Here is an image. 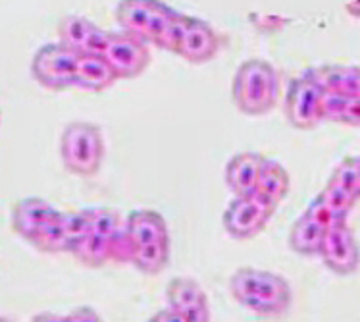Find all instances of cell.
I'll return each instance as SVG.
<instances>
[{
  "instance_id": "cell-7",
  "label": "cell",
  "mask_w": 360,
  "mask_h": 322,
  "mask_svg": "<svg viewBox=\"0 0 360 322\" xmlns=\"http://www.w3.org/2000/svg\"><path fill=\"white\" fill-rule=\"evenodd\" d=\"M322 85L302 73L289 83L285 97V118L297 130H312L322 122Z\"/></svg>"
},
{
  "instance_id": "cell-2",
  "label": "cell",
  "mask_w": 360,
  "mask_h": 322,
  "mask_svg": "<svg viewBox=\"0 0 360 322\" xmlns=\"http://www.w3.org/2000/svg\"><path fill=\"white\" fill-rule=\"evenodd\" d=\"M280 73L266 60L250 58L237 68L231 101L247 116H264L280 99Z\"/></svg>"
},
{
  "instance_id": "cell-30",
  "label": "cell",
  "mask_w": 360,
  "mask_h": 322,
  "mask_svg": "<svg viewBox=\"0 0 360 322\" xmlns=\"http://www.w3.org/2000/svg\"><path fill=\"white\" fill-rule=\"evenodd\" d=\"M0 120H2V112H0Z\"/></svg>"
},
{
  "instance_id": "cell-19",
  "label": "cell",
  "mask_w": 360,
  "mask_h": 322,
  "mask_svg": "<svg viewBox=\"0 0 360 322\" xmlns=\"http://www.w3.org/2000/svg\"><path fill=\"white\" fill-rule=\"evenodd\" d=\"M289 190H291L289 172L278 161H272V159L264 156L257 183L258 193L268 201H272L274 205H280L281 201L289 195Z\"/></svg>"
},
{
  "instance_id": "cell-23",
  "label": "cell",
  "mask_w": 360,
  "mask_h": 322,
  "mask_svg": "<svg viewBox=\"0 0 360 322\" xmlns=\"http://www.w3.org/2000/svg\"><path fill=\"white\" fill-rule=\"evenodd\" d=\"M31 245L41 253H49V255L68 253L66 232H64V224H62V211L35 235Z\"/></svg>"
},
{
  "instance_id": "cell-10",
  "label": "cell",
  "mask_w": 360,
  "mask_h": 322,
  "mask_svg": "<svg viewBox=\"0 0 360 322\" xmlns=\"http://www.w3.org/2000/svg\"><path fill=\"white\" fill-rule=\"evenodd\" d=\"M168 305L179 313L184 322H208L210 305L205 290L193 278H172L166 287Z\"/></svg>"
},
{
  "instance_id": "cell-15",
  "label": "cell",
  "mask_w": 360,
  "mask_h": 322,
  "mask_svg": "<svg viewBox=\"0 0 360 322\" xmlns=\"http://www.w3.org/2000/svg\"><path fill=\"white\" fill-rule=\"evenodd\" d=\"M264 156L252 151L237 153L226 166V183L233 195H249L257 191L258 176Z\"/></svg>"
},
{
  "instance_id": "cell-9",
  "label": "cell",
  "mask_w": 360,
  "mask_h": 322,
  "mask_svg": "<svg viewBox=\"0 0 360 322\" xmlns=\"http://www.w3.org/2000/svg\"><path fill=\"white\" fill-rule=\"evenodd\" d=\"M323 264L339 276L354 274L360 264V247L347 222L331 224L320 249Z\"/></svg>"
},
{
  "instance_id": "cell-29",
  "label": "cell",
  "mask_w": 360,
  "mask_h": 322,
  "mask_svg": "<svg viewBox=\"0 0 360 322\" xmlns=\"http://www.w3.org/2000/svg\"><path fill=\"white\" fill-rule=\"evenodd\" d=\"M150 322H184V318L179 316L177 311H174V309L168 305V309H162L156 315H153Z\"/></svg>"
},
{
  "instance_id": "cell-26",
  "label": "cell",
  "mask_w": 360,
  "mask_h": 322,
  "mask_svg": "<svg viewBox=\"0 0 360 322\" xmlns=\"http://www.w3.org/2000/svg\"><path fill=\"white\" fill-rule=\"evenodd\" d=\"M31 321H101V316L96 315L93 309L89 307H81V309H75L72 313H68V315H35Z\"/></svg>"
},
{
  "instance_id": "cell-6",
  "label": "cell",
  "mask_w": 360,
  "mask_h": 322,
  "mask_svg": "<svg viewBox=\"0 0 360 322\" xmlns=\"http://www.w3.org/2000/svg\"><path fill=\"white\" fill-rule=\"evenodd\" d=\"M174 12L176 10L162 0H120L116 20L124 31L139 37L145 43L155 44L162 27Z\"/></svg>"
},
{
  "instance_id": "cell-13",
  "label": "cell",
  "mask_w": 360,
  "mask_h": 322,
  "mask_svg": "<svg viewBox=\"0 0 360 322\" xmlns=\"http://www.w3.org/2000/svg\"><path fill=\"white\" fill-rule=\"evenodd\" d=\"M220 44V35L214 31L212 25L191 16V22L187 25L184 43H181L177 56H181L191 64H206L218 54Z\"/></svg>"
},
{
  "instance_id": "cell-25",
  "label": "cell",
  "mask_w": 360,
  "mask_h": 322,
  "mask_svg": "<svg viewBox=\"0 0 360 322\" xmlns=\"http://www.w3.org/2000/svg\"><path fill=\"white\" fill-rule=\"evenodd\" d=\"M330 182L360 199V156H347L339 162L331 174Z\"/></svg>"
},
{
  "instance_id": "cell-21",
  "label": "cell",
  "mask_w": 360,
  "mask_h": 322,
  "mask_svg": "<svg viewBox=\"0 0 360 322\" xmlns=\"http://www.w3.org/2000/svg\"><path fill=\"white\" fill-rule=\"evenodd\" d=\"M95 30V23L89 22L87 18L81 16H66L58 23L60 43L66 44L70 49L77 52H83L91 31Z\"/></svg>"
},
{
  "instance_id": "cell-17",
  "label": "cell",
  "mask_w": 360,
  "mask_h": 322,
  "mask_svg": "<svg viewBox=\"0 0 360 322\" xmlns=\"http://www.w3.org/2000/svg\"><path fill=\"white\" fill-rule=\"evenodd\" d=\"M326 232H328V226L304 211V213L293 222L287 242H289V247H291L297 255H320Z\"/></svg>"
},
{
  "instance_id": "cell-11",
  "label": "cell",
  "mask_w": 360,
  "mask_h": 322,
  "mask_svg": "<svg viewBox=\"0 0 360 322\" xmlns=\"http://www.w3.org/2000/svg\"><path fill=\"white\" fill-rule=\"evenodd\" d=\"M60 211L41 197H25L12 206V230L25 242H33L35 235L51 222Z\"/></svg>"
},
{
  "instance_id": "cell-3",
  "label": "cell",
  "mask_w": 360,
  "mask_h": 322,
  "mask_svg": "<svg viewBox=\"0 0 360 322\" xmlns=\"http://www.w3.org/2000/svg\"><path fill=\"white\" fill-rule=\"evenodd\" d=\"M60 156L64 168L79 178L95 176L104 161V135L89 122H72L60 137Z\"/></svg>"
},
{
  "instance_id": "cell-16",
  "label": "cell",
  "mask_w": 360,
  "mask_h": 322,
  "mask_svg": "<svg viewBox=\"0 0 360 322\" xmlns=\"http://www.w3.org/2000/svg\"><path fill=\"white\" fill-rule=\"evenodd\" d=\"M125 234H127L131 249L137 245H145V243L169 240L168 224H166L164 216L150 209L133 211L125 220Z\"/></svg>"
},
{
  "instance_id": "cell-24",
  "label": "cell",
  "mask_w": 360,
  "mask_h": 322,
  "mask_svg": "<svg viewBox=\"0 0 360 322\" xmlns=\"http://www.w3.org/2000/svg\"><path fill=\"white\" fill-rule=\"evenodd\" d=\"M189 22H191V16L181 14V12L176 10L174 14L169 16L166 25L162 27L160 35L155 41L156 47L172 52V54H179V49H181V43H184V35L185 31H187Z\"/></svg>"
},
{
  "instance_id": "cell-1",
  "label": "cell",
  "mask_w": 360,
  "mask_h": 322,
  "mask_svg": "<svg viewBox=\"0 0 360 322\" xmlns=\"http://www.w3.org/2000/svg\"><path fill=\"white\" fill-rule=\"evenodd\" d=\"M229 292L241 307L264 316L283 315L293 303L291 286L283 276L255 266L237 268L229 278Z\"/></svg>"
},
{
  "instance_id": "cell-8",
  "label": "cell",
  "mask_w": 360,
  "mask_h": 322,
  "mask_svg": "<svg viewBox=\"0 0 360 322\" xmlns=\"http://www.w3.org/2000/svg\"><path fill=\"white\" fill-rule=\"evenodd\" d=\"M104 58L110 62L118 80H133L139 78L150 66L148 43L127 31L110 33V41L106 44Z\"/></svg>"
},
{
  "instance_id": "cell-28",
  "label": "cell",
  "mask_w": 360,
  "mask_h": 322,
  "mask_svg": "<svg viewBox=\"0 0 360 322\" xmlns=\"http://www.w3.org/2000/svg\"><path fill=\"white\" fill-rule=\"evenodd\" d=\"M339 124L360 125V95H349L345 109L339 118Z\"/></svg>"
},
{
  "instance_id": "cell-12",
  "label": "cell",
  "mask_w": 360,
  "mask_h": 322,
  "mask_svg": "<svg viewBox=\"0 0 360 322\" xmlns=\"http://www.w3.org/2000/svg\"><path fill=\"white\" fill-rule=\"evenodd\" d=\"M356 201L359 199L354 197L353 193H349L333 182H328L326 187L310 201V205L307 206V213L312 214L314 218L330 228L331 224L347 222L353 206L356 205Z\"/></svg>"
},
{
  "instance_id": "cell-5",
  "label": "cell",
  "mask_w": 360,
  "mask_h": 322,
  "mask_svg": "<svg viewBox=\"0 0 360 322\" xmlns=\"http://www.w3.org/2000/svg\"><path fill=\"white\" fill-rule=\"evenodd\" d=\"M81 52L70 49L66 44L51 43L41 47L33 62H31V75L39 85L49 91H68L74 89L75 68Z\"/></svg>"
},
{
  "instance_id": "cell-20",
  "label": "cell",
  "mask_w": 360,
  "mask_h": 322,
  "mask_svg": "<svg viewBox=\"0 0 360 322\" xmlns=\"http://www.w3.org/2000/svg\"><path fill=\"white\" fill-rule=\"evenodd\" d=\"M129 263L147 276H156L164 272L169 263V240L155 243H145L137 245L131 249Z\"/></svg>"
},
{
  "instance_id": "cell-22",
  "label": "cell",
  "mask_w": 360,
  "mask_h": 322,
  "mask_svg": "<svg viewBox=\"0 0 360 322\" xmlns=\"http://www.w3.org/2000/svg\"><path fill=\"white\" fill-rule=\"evenodd\" d=\"M62 224H64V232H66L68 253H74L93 228V209L62 213Z\"/></svg>"
},
{
  "instance_id": "cell-4",
  "label": "cell",
  "mask_w": 360,
  "mask_h": 322,
  "mask_svg": "<svg viewBox=\"0 0 360 322\" xmlns=\"http://www.w3.org/2000/svg\"><path fill=\"white\" fill-rule=\"evenodd\" d=\"M278 205L262 197L258 191L249 195H236L224 211L221 224L233 240L247 242L257 237L272 220Z\"/></svg>"
},
{
  "instance_id": "cell-14",
  "label": "cell",
  "mask_w": 360,
  "mask_h": 322,
  "mask_svg": "<svg viewBox=\"0 0 360 322\" xmlns=\"http://www.w3.org/2000/svg\"><path fill=\"white\" fill-rule=\"evenodd\" d=\"M116 81L118 75L103 54L81 52L75 68L74 89L85 93H101L104 89L112 87Z\"/></svg>"
},
{
  "instance_id": "cell-18",
  "label": "cell",
  "mask_w": 360,
  "mask_h": 322,
  "mask_svg": "<svg viewBox=\"0 0 360 322\" xmlns=\"http://www.w3.org/2000/svg\"><path fill=\"white\" fill-rule=\"evenodd\" d=\"M307 75L318 81L323 91H335L345 95H360V68L328 64V66L310 68Z\"/></svg>"
},
{
  "instance_id": "cell-27",
  "label": "cell",
  "mask_w": 360,
  "mask_h": 322,
  "mask_svg": "<svg viewBox=\"0 0 360 322\" xmlns=\"http://www.w3.org/2000/svg\"><path fill=\"white\" fill-rule=\"evenodd\" d=\"M108 41H110V31H104L98 25H95V30L91 31V35H89L87 44H85L83 52H89V54H104Z\"/></svg>"
}]
</instances>
